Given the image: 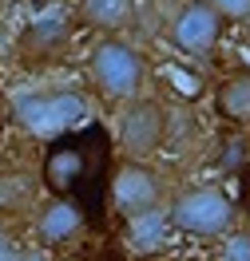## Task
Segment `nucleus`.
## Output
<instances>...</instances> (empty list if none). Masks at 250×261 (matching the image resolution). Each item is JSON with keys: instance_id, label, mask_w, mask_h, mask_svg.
<instances>
[{"instance_id": "nucleus-1", "label": "nucleus", "mask_w": 250, "mask_h": 261, "mask_svg": "<svg viewBox=\"0 0 250 261\" xmlns=\"http://www.w3.org/2000/svg\"><path fill=\"white\" fill-rule=\"evenodd\" d=\"M151 75V60L147 51L123 40V36H100L96 48L87 56V80H92V91L103 99V103H127V99L143 95Z\"/></svg>"}, {"instance_id": "nucleus-2", "label": "nucleus", "mask_w": 250, "mask_h": 261, "mask_svg": "<svg viewBox=\"0 0 250 261\" xmlns=\"http://www.w3.org/2000/svg\"><path fill=\"white\" fill-rule=\"evenodd\" d=\"M167 226L199 242L226 238L234 229V198L222 186H187L167 202Z\"/></svg>"}, {"instance_id": "nucleus-3", "label": "nucleus", "mask_w": 250, "mask_h": 261, "mask_svg": "<svg viewBox=\"0 0 250 261\" xmlns=\"http://www.w3.org/2000/svg\"><path fill=\"white\" fill-rule=\"evenodd\" d=\"M167 135H171V111L159 99L135 95L127 103H119L116 147L123 159H151L167 143Z\"/></svg>"}, {"instance_id": "nucleus-4", "label": "nucleus", "mask_w": 250, "mask_h": 261, "mask_svg": "<svg viewBox=\"0 0 250 261\" xmlns=\"http://www.w3.org/2000/svg\"><path fill=\"white\" fill-rule=\"evenodd\" d=\"M167 202V182L147 159H123L111 174V206L119 218H147Z\"/></svg>"}, {"instance_id": "nucleus-5", "label": "nucleus", "mask_w": 250, "mask_h": 261, "mask_svg": "<svg viewBox=\"0 0 250 261\" xmlns=\"http://www.w3.org/2000/svg\"><path fill=\"white\" fill-rule=\"evenodd\" d=\"M167 40L171 48L199 60V56H211L222 40V16L207 0H183L175 8V16L167 20Z\"/></svg>"}, {"instance_id": "nucleus-6", "label": "nucleus", "mask_w": 250, "mask_h": 261, "mask_svg": "<svg viewBox=\"0 0 250 261\" xmlns=\"http://www.w3.org/2000/svg\"><path fill=\"white\" fill-rule=\"evenodd\" d=\"M16 115L36 135H56L83 115V99L76 91H36V95H24L16 103Z\"/></svg>"}, {"instance_id": "nucleus-7", "label": "nucleus", "mask_w": 250, "mask_h": 261, "mask_svg": "<svg viewBox=\"0 0 250 261\" xmlns=\"http://www.w3.org/2000/svg\"><path fill=\"white\" fill-rule=\"evenodd\" d=\"M67 44H72V24L64 16H56V12L32 20L20 32V56L24 60H56Z\"/></svg>"}, {"instance_id": "nucleus-8", "label": "nucleus", "mask_w": 250, "mask_h": 261, "mask_svg": "<svg viewBox=\"0 0 250 261\" xmlns=\"http://www.w3.org/2000/svg\"><path fill=\"white\" fill-rule=\"evenodd\" d=\"M32 229H36V238L44 245H64L83 229V214H80V206L67 202L64 194H52L48 202L36 210V226Z\"/></svg>"}, {"instance_id": "nucleus-9", "label": "nucleus", "mask_w": 250, "mask_h": 261, "mask_svg": "<svg viewBox=\"0 0 250 261\" xmlns=\"http://www.w3.org/2000/svg\"><path fill=\"white\" fill-rule=\"evenodd\" d=\"M139 0H80V24L103 36H119L135 20Z\"/></svg>"}, {"instance_id": "nucleus-10", "label": "nucleus", "mask_w": 250, "mask_h": 261, "mask_svg": "<svg viewBox=\"0 0 250 261\" xmlns=\"http://www.w3.org/2000/svg\"><path fill=\"white\" fill-rule=\"evenodd\" d=\"M215 107H218V115L231 119V123H250V71H238V75L218 83Z\"/></svg>"}, {"instance_id": "nucleus-11", "label": "nucleus", "mask_w": 250, "mask_h": 261, "mask_svg": "<svg viewBox=\"0 0 250 261\" xmlns=\"http://www.w3.org/2000/svg\"><path fill=\"white\" fill-rule=\"evenodd\" d=\"M80 174H83V154L80 150H56L48 159V166H44V182H48L56 194H64Z\"/></svg>"}, {"instance_id": "nucleus-12", "label": "nucleus", "mask_w": 250, "mask_h": 261, "mask_svg": "<svg viewBox=\"0 0 250 261\" xmlns=\"http://www.w3.org/2000/svg\"><path fill=\"white\" fill-rule=\"evenodd\" d=\"M250 159V143H246V135H226L222 143H218V154H215V166L222 170V174H238L242 166H246Z\"/></svg>"}, {"instance_id": "nucleus-13", "label": "nucleus", "mask_w": 250, "mask_h": 261, "mask_svg": "<svg viewBox=\"0 0 250 261\" xmlns=\"http://www.w3.org/2000/svg\"><path fill=\"white\" fill-rule=\"evenodd\" d=\"M222 261H250V229H238V226H234L231 233H226Z\"/></svg>"}, {"instance_id": "nucleus-14", "label": "nucleus", "mask_w": 250, "mask_h": 261, "mask_svg": "<svg viewBox=\"0 0 250 261\" xmlns=\"http://www.w3.org/2000/svg\"><path fill=\"white\" fill-rule=\"evenodd\" d=\"M207 4L222 16V24H226V20H231V24H242L246 12H250V0H207Z\"/></svg>"}, {"instance_id": "nucleus-15", "label": "nucleus", "mask_w": 250, "mask_h": 261, "mask_svg": "<svg viewBox=\"0 0 250 261\" xmlns=\"http://www.w3.org/2000/svg\"><path fill=\"white\" fill-rule=\"evenodd\" d=\"M0 261H20V245L4 226H0Z\"/></svg>"}, {"instance_id": "nucleus-16", "label": "nucleus", "mask_w": 250, "mask_h": 261, "mask_svg": "<svg viewBox=\"0 0 250 261\" xmlns=\"http://www.w3.org/2000/svg\"><path fill=\"white\" fill-rule=\"evenodd\" d=\"M242 28H246V36H250V12H246V20H242Z\"/></svg>"}]
</instances>
